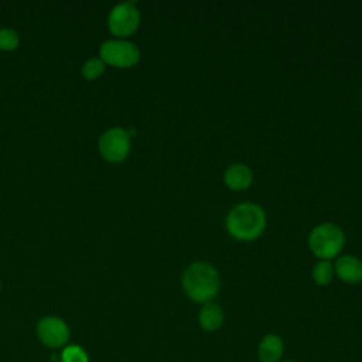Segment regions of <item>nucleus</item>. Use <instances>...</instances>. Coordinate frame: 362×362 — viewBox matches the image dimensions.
<instances>
[{"instance_id": "nucleus-1", "label": "nucleus", "mask_w": 362, "mask_h": 362, "mask_svg": "<svg viewBox=\"0 0 362 362\" xmlns=\"http://www.w3.org/2000/svg\"><path fill=\"white\" fill-rule=\"evenodd\" d=\"M267 226V215L262 205L253 201H242L233 205L225 216L228 235L238 242L259 239Z\"/></svg>"}, {"instance_id": "nucleus-2", "label": "nucleus", "mask_w": 362, "mask_h": 362, "mask_svg": "<svg viewBox=\"0 0 362 362\" xmlns=\"http://www.w3.org/2000/svg\"><path fill=\"white\" fill-rule=\"evenodd\" d=\"M181 288L184 294L197 304L215 301L221 290V274L212 263L195 260L184 269Z\"/></svg>"}, {"instance_id": "nucleus-3", "label": "nucleus", "mask_w": 362, "mask_h": 362, "mask_svg": "<svg viewBox=\"0 0 362 362\" xmlns=\"http://www.w3.org/2000/svg\"><path fill=\"white\" fill-rule=\"evenodd\" d=\"M345 242L346 236L344 229L334 222L315 225L307 238L308 249L318 260L337 259L345 247Z\"/></svg>"}, {"instance_id": "nucleus-4", "label": "nucleus", "mask_w": 362, "mask_h": 362, "mask_svg": "<svg viewBox=\"0 0 362 362\" xmlns=\"http://www.w3.org/2000/svg\"><path fill=\"white\" fill-rule=\"evenodd\" d=\"M140 57L139 47L123 38L106 40L99 47V58L105 65H112L115 68H132L140 61Z\"/></svg>"}, {"instance_id": "nucleus-5", "label": "nucleus", "mask_w": 362, "mask_h": 362, "mask_svg": "<svg viewBox=\"0 0 362 362\" xmlns=\"http://www.w3.org/2000/svg\"><path fill=\"white\" fill-rule=\"evenodd\" d=\"M100 156L109 163H122L132 150V134L124 127H112L103 132L98 140Z\"/></svg>"}, {"instance_id": "nucleus-6", "label": "nucleus", "mask_w": 362, "mask_h": 362, "mask_svg": "<svg viewBox=\"0 0 362 362\" xmlns=\"http://www.w3.org/2000/svg\"><path fill=\"white\" fill-rule=\"evenodd\" d=\"M141 16L134 1H123L116 4L107 16L109 31L117 38H126L134 34L140 25Z\"/></svg>"}, {"instance_id": "nucleus-7", "label": "nucleus", "mask_w": 362, "mask_h": 362, "mask_svg": "<svg viewBox=\"0 0 362 362\" xmlns=\"http://www.w3.org/2000/svg\"><path fill=\"white\" fill-rule=\"evenodd\" d=\"M38 339L49 348H64L66 346L71 332L68 324L55 315H47L41 318L37 324Z\"/></svg>"}, {"instance_id": "nucleus-8", "label": "nucleus", "mask_w": 362, "mask_h": 362, "mask_svg": "<svg viewBox=\"0 0 362 362\" xmlns=\"http://www.w3.org/2000/svg\"><path fill=\"white\" fill-rule=\"evenodd\" d=\"M335 276L345 284H359L362 281V260L351 253L339 255L334 262Z\"/></svg>"}, {"instance_id": "nucleus-9", "label": "nucleus", "mask_w": 362, "mask_h": 362, "mask_svg": "<svg viewBox=\"0 0 362 362\" xmlns=\"http://www.w3.org/2000/svg\"><path fill=\"white\" fill-rule=\"evenodd\" d=\"M253 171L245 163H232L223 171V184L230 191H245L253 182Z\"/></svg>"}, {"instance_id": "nucleus-10", "label": "nucleus", "mask_w": 362, "mask_h": 362, "mask_svg": "<svg viewBox=\"0 0 362 362\" xmlns=\"http://www.w3.org/2000/svg\"><path fill=\"white\" fill-rule=\"evenodd\" d=\"M284 355V341L274 332L264 334L257 344V359L260 362H280Z\"/></svg>"}, {"instance_id": "nucleus-11", "label": "nucleus", "mask_w": 362, "mask_h": 362, "mask_svg": "<svg viewBox=\"0 0 362 362\" xmlns=\"http://www.w3.org/2000/svg\"><path fill=\"white\" fill-rule=\"evenodd\" d=\"M225 321L223 308L216 301L201 304L198 311V325L206 332L218 331Z\"/></svg>"}, {"instance_id": "nucleus-12", "label": "nucleus", "mask_w": 362, "mask_h": 362, "mask_svg": "<svg viewBox=\"0 0 362 362\" xmlns=\"http://www.w3.org/2000/svg\"><path fill=\"white\" fill-rule=\"evenodd\" d=\"M334 263L331 260H317L311 269V279L317 286L325 287L334 280Z\"/></svg>"}, {"instance_id": "nucleus-13", "label": "nucleus", "mask_w": 362, "mask_h": 362, "mask_svg": "<svg viewBox=\"0 0 362 362\" xmlns=\"http://www.w3.org/2000/svg\"><path fill=\"white\" fill-rule=\"evenodd\" d=\"M105 66H106L105 62L99 57L89 58L82 65V75H83L85 79L93 81V79L99 78L105 72Z\"/></svg>"}, {"instance_id": "nucleus-14", "label": "nucleus", "mask_w": 362, "mask_h": 362, "mask_svg": "<svg viewBox=\"0 0 362 362\" xmlns=\"http://www.w3.org/2000/svg\"><path fill=\"white\" fill-rule=\"evenodd\" d=\"M61 362H89V356L82 346L71 344L64 346L61 352Z\"/></svg>"}, {"instance_id": "nucleus-15", "label": "nucleus", "mask_w": 362, "mask_h": 362, "mask_svg": "<svg viewBox=\"0 0 362 362\" xmlns=\"http://www.w3.org/2000/svg\"><path fill=\"white\" fill-rule=\"evenodd\" d=\"M20 37L17 31L11 28H0V49L13 51L18 47Z\"/></svg>"}, {"instance_id": "nucleus-16", "label": "nucleus", "mask_w": 362, "mask_h": 362, "mask_svg": "<svg viewBox=\"0 0 362 362\" xmlns=\"http://www.w3.org/2000/svg\"><path fill=\"white\" fill-rule=\"evenodd\" d=\"M280 362H297V361H293V359H288V361H280Z\"/></svg>"}, {"instance_id": "nucleus-17", "label": "nucleus", "mask_w": 362, "mask_h": 362, "mask_svg": "<svg viewBox=\"0 0 362 362\" xmlns=\"http://www.w3.org/2000/svg\"><path fill=\"white\" fill-rule=\"evenodd\" d=\"M0 290H1V283H0Z\"/></svg>"}]
</instances>
